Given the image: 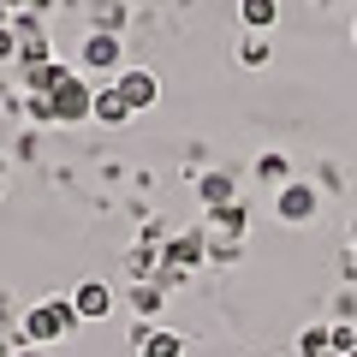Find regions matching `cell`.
I'll list each match as a JSON object with an SVG mask.
<instances>
[{
  "label": "cell",
  "instance_id": "1",
  "mask_svg": "<svg viewBox=\"0 0 357 357\" xmlns=\"http://www.w3.org/2000/svg\"><path fill=\"white\" fill-rule=\"evenodd\" d=\"M72 328H77V310H72V298H42L36 310H24V321H18V333H13V345L18 351H30V345H60V340H72Z\"/></svg>",
  "mask_w": 357,
  "mask_h": 357
},
{
  "label": "cell",
  "instance_id": "2",
  "mask_svg": "<svg viewBox=\"0 0 357 357\" xmlns=\"http://www.w3.org/2000/svg\"><path fill=\"white\" fill-rule=\"evenodd\" d=\"M77 60H84V77H119L126 72V42L114 36V30H84V42H77Z\"/></svg>",
  "mask_w": 357,
  "mask_h": 357
},
{
  "label": "cell",
  "instance_id": "3",
  "mask_svg": "<svg viewBox=\"0 0 357 357\" xmlns=\"http://www.w3.org/2000/svg\"><path fill=\"white\" fill-rule=\"evenodd\" d=\"M274 215H280L286 227H304V220L321 215V191L304 185V178H292V185H280V197H274Z\"/></svg>",
  "mask_w": 357,
  "mask_h": 357
},
{
  "label": "cell",
  "instance_id": "4",
  "mask_svg": "<svg viewBox=\"0 0 357 357\" xmlns=\"http://www.w3.org/2000/svg\"><path fill=\"white\" fill-rule=\"evenodd\" d=\"M89 102H96V84L84 72H72L54 89V107H60V126H89Z\"/></svg>",
  "mask_w": 357,
  "mask_h": 357
},
{
  "label": "cell",
  "instance_id": "5",
  "mask_svg": "<svg viewBox=\"0 0 357 357\" xmlns=\"http://www.w3.org/2000/svg\"><path fill=\"white\" fill-rule=\"evenodd\" d=\"M114 89L126 96V107H131V114H149V107L161 102V84H155V72H149V66H126V72L114 77Z\"/></svg>",
  "mask_w": 357,
  "mask_h": 357
},
{
  "label": "cell",
  "instance_id": "6",
  "mask_svg": "<svg viewBox=\"0 0 357 357\" xmlns=\"http://www.w3.org/2000/svg\"><path fill=\"white\" fill-rule=\"evenodd\" d=\"M66 77H72L66 60H18V84H24V96H54Z\"/></svg>",
  "mask_w": 357,
  "mask_h": 357
},
{
  "label": "cell",
  "instance_id": "7",
  "mask_svg": "<svg viewBox=\"0 0 357 357\" xmlns=\"http://www.w3.org/2000/svg\"><path fill=\"white\" fill-rule=\"evenodd\" d=\"M72 310H77V321H107L114 316V286L107 280H77L72 286Z\"/></svg>",
  "mask_w": 357,
  "mask_h": 357
},
{
  "label": "cell",
  "instance_id": "8",
  "mask_svg": "<svg viewBox=\"0 0 357 357\" xmlns=\"http://www.w3.org/2000/svg\"><path fill=\"white\" fill-rule=\"evenodd\" d=\"M89 119L96 126H107V131H119V126H131V107H126V96H119L114 84H96V102H89Z\"/></svg>",
  "mask_w": 357,
  "mask_h": 357
},
{
  "label": "cell",
  "instance_id": "9",
  "mask_svg": "<svg viewBox=\"0 0 357 357\" xmlns=\"http://www.w3.org/2000/svg\"><path fill=\"white\" fill-rule=\"evenodd\" d=\"M208 238H232L244 244V232H250V215H244V203H227V208H208Z\"/></svg>",
  "mask_w": 357,
  "mask_h": 357
},
{
  "label": "cell",
  "instance_id": "10",
  "mask_svg": "<svg viewBox=\"0 0 357 357\" xmlns=\"http://www.w3.org/2000/svg\"><path fill=\"white\" fill-rule=\"evenodd\" d=\"M197 203H203V208H227V203H238V178L220 173V167H215V173H203V178H197Z\"/></svg>",
  "mask_w": 357,
  "mask_h": 357
},
{
  "label": "cell",
  "instance_id": "11",
  "mask_svg": "<svg viewBox=\"0 0 357 357\" xmlns=\"http://www.w3.org/2000/svg\"><path fill=\"white\" fill-rule=\"evenodd\" d=\"M185 345H191V340H185L178 328H155V321H149V333L137 340V357H185Z\"/></svg>",
  "mask_w": 357,
  "mask_h": 357
},
{
  "label": "cell",
  "instance_id": "12",
  "mask_svg": "<svg viewBox=\"0 0 357 357\" xmlns=\"http://www.w3.org/2000/svg\"><path fill=\"white\" fill-rule=\"evenodd\" d=\"M238 24L250 36H268V30L280 24V0H238Z\"/></svg>",
  "mask_w": 357,
  "mask_h": 357
},
{
  "label": "cell",
  "instance_id": "13",
  "mask_svg": "<svg viewBox=\"0 0 357 357\" xmlns=\"http://www.w3.org/2000/svg\"><path fill=\"white\" fill-rule=\"evenodd\" d=\"M126 298H131V316H137V321H155V316H161V304H167V286L161 280H137Z\"/></svg>",
  "mask_w": 357,
  "mask_h": 357
},
{
  "label": "cell",
  "instance_id": "14",
  "mask_svg": "<svg viewBox=\"0 0 357 357\" xmlns=\"http://www.w3.org/2000/svg\"><path fill=\"white\" fill-rule=\"evenodd\" d=\"M292 357H333V321H310V328L298 333Z\"/></svg>",
  "mask_w": 357,
  "mask_h": 357
},
{
  "label": "cell",
  "instance_id": "15",
  "mask_svg": "<svg viewBox=\"0 0 357 357\" xmlns=\"http://www.w3.org/2000/svg\"><path fill=\"white\" fill-rule=\"evenodd\" d=\"M126 274H131V286H137V280H161V244L131 250V256H126Z\"/></svg>",
  "mask_w": 357,
  "mask_h": 357
},
{
  "label": "cell",
  "instance_id": "16",
  "mask_svg": "<svg viewBox=\"0 0 357 357\" xmlns=\"http://www.w3.org/2000/svg\"><path fill=\"white\" fill-rule=\"evenodd\" d=\"M256 178H262V185H292V161H286V149H262V155H256Z\"/></svg>",
  "mask_w": 357,
  "mask_h": 357
},
{
  "label": "cell",
  "instance_id": "17",
  "mask_svg": "<svg viewBox=\"0 0 357 357\" xmlns=\"http://www.w3.org/2000/svg\"><path fill=\"white\" fill-rule=\"evenodd\" d=\"M268 60H274V48H268V36H244V42H238V66H250V72H262Z\"/></svg>",
  "mask_w": 357,
  "mask_h": 357
},
{
  "label": "cell",
  "instance_id": "18",
  "mask_svg": "<svg viewBox=\"0 0 357 357\" xmlns=\"http://www.w3.org/2000/svg\"><path fill=\"white\" fill-rule=\"evenodd\" d=\"M24 119H30V126H60V107H54V96H24Z\"/></svg>",
  "mask_w": 357,
  "mask_h": 357
},
{
  "label": "cell",
  "instance_id": "19",
  "mask_svg": "<svg viewBox=\"0 0 357 357\" xmlns=\"http://www.w3.org/2000/svg\"><path fill=\"white\" fill-rule=\"evenodd\" d=\"M238 256H244V244H232V238H208V262H215V268H232Z\"/></svg>",
  "mask_w": 357,
  "mask_h": 357
},
{
  "label": "cell",
  "instance_id": "20",
  "mask_svg": "<svg viewBox=\"0 0 357 357\" xmlns=\"http://www.w3.org/2000/svg\"><path fill=\"white\" fill-rule=\"evenodd\" d=\"M357 351V321H333V357H351Z\"/></svg>",
  "mask_w": 357,
  "mask_h": 357
},
{
  "label": "cell",
  "instance_id": "21",
  "mask_svg": "<svg viewBox=\"0 0 357 357\" xmlns=\"http://www.w3.org/2000/svg\"><path fill=\"white\" fill-rule=\"evenodd\" d=\"M119 24H126V6H114V0H107L102 13H96V24H89V30H114V36H119Z\"/></svg>",
  "mask_w": 357,
  "mask_h": 357
},
{
  "label": "cell",
  "instance_id": "22",
  "mask_svg": "<svg viewBox=\"0 0 357 357\" xmlns=\"http://www.w3.org/2000/svg\"><path fill=\"white\" fill-rule=\"evenodd\" d=\"M18 304H13V292H0V333H18Z\"/></svg>",
  "mask_w": 357,
  "mask_h": 357
},
{
  "label": "cell",
  "instance_id": "23",
  "mask_svg": "<svg viewBox=\"0 0 357 357\" xmlns=\"http://www.w3.org/2000/svg\"><path fill=\"white\" fill-rule=\"evenodd\" d=\"M0 66H18V36L0 24Z\"/></svg>",
  "mask_w": 357,
  "mask_h": 357
},
{
  "label": "cell",
  "instance_id": "24",
  "mask_svg": "<svg viewBox=\"0 0 357 357\" xmlns=\"http://www.w3.org/2000/svg\"><path fill=\"white\" fill-rule=\"evenodd\" d=\"M6 6H13V13H42V18H48L60 0H6Z\"/></svg>",
  "mask_w": 357,
  "mask_h": 357
},
{
  "label": "cell",
  "instance_id": "25",
  "mask_svg": "<svg viewBox=\"0 0 357 357\" xmlns=\"http://www.w3.org/2000/svg\"><path fill=\"white\" fill-rule=\"evenodd\" d=\"M0 357H18V345H13V333H0Z\"/></svg>",
  "mask_w": 357,
  "mask_h": 357
},
{
  "label": "cell",
  "instance_id": "26",
  "mask_svg": "<svg viewBox=\"0 0 357 357\" xmlns=\"http://www.w3.org/2000/svg\"><path fill=\"white\" fill-rule=\"evenodd\" d=\"M6 96H13V89H6V72H0V102H6Z\"/></svg>",
  "mask_w": 357,
  "mask_h": 357
},
{
  "label": "cell",
  "instance_id": "27",
  "mask_svg": "<svg viewBox=\"0 0 357 357\" xmlns=\"http://www.w3.org/2000/svg\"><path fill=\"white\" fill-rule=\"evenodd\" d=\"M0 191H6V161H0Z\"/></svg>",
  "mask_w": 357,
  "mask_h": 357
},
{
  "label": "cell",
  "instance_id": "28",
  "mask_svg": "<svg viewBox=\"0 0 357 357\" xmlns=\"http://www.w3.org/2000/svg\"><path fill=\"white\" fill-rule=\"evenodd\" d=\"M316 6H345V0H316Z\"/></svg>",
  "mask_w": 357,
  "mask_h": 357
},
{
  "label": "cell",
  "instance_id": "29",
  "mask_svg": "<svg viewBox=\"0 0 357 357\" xmlns=\"http://www.w3.org/2000/svg\"><path fill=\"white\" fill-rule=\"evenodd\" d=\"M351 42H357V24H351Z\"/></svg>",
  "mask_w": 357,
  "mask_h": 357
},
{
  "label": "cell",
  "instance_id": "30",
  "mask_svg": "<svg viewBox=\"0 0 357 357\" xmlns=\"http://www.w3.org/2000/svg\"><path fill=\"white\" fill-rule=\"evenodd\" d=\"M351 357H357V351H351Z\"/></svg>",
  "mask_w": 357,
  "mask_h": 357
}]
</instances>
